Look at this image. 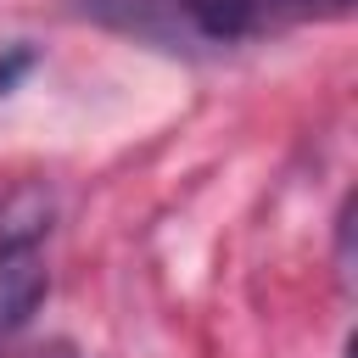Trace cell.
I'll return each instance as SVG.
<instances>
[{
	"label": "cell",
	"mask_w": 358,
	"mask_h": 358,
	"mask_svg": "<svg viewBox=\"0 0 358 358\" xmlns=\"http://www.w3.org/2000/svg\"><path fill=\"white\" fill-rule=\"evenodd\" d=\"M50 291V274L39 263L34 235H0V341L17 336Z\"/></svg>",
	"instance_id": "1"
},
{
	"label": "cell",
	"mask_w": 358,
	"mask_h": 358,
	"mask_svg": "<svg viewBox=\"0 0 358 358\" xmlns=\"http://www.w3.org/2000/svg\"><path fill=\"white\" fill-rule=\"evenodd\" d=\"M324 6L341 11L347 0H324ZM185 11L213 39H246V34H263V28H280L291 17L319 11V0H185Z\"/></svg>",
	"instance_id": "2"
},
{
	"label": "cell",
	"mask_w": 358,
	"mask_h": 358,
	"mask_svg": "<svg viewBox=\"0 0 358 358\" xmlns=\"http://www.w3.org/2000/svg\"><path fill=\"white\" fill-rule=\"evenodd\" d=\"M45 358H78V347H67V341H56V347H50Z\"/></svg>",
	"instance_id": "3"
}]
</instances>
